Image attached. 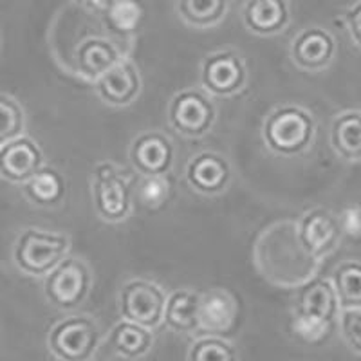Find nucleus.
I'll use <instances>...</instances> for the list:
<instances>
[{
  "instance_id": "nucleus-1",
  "label": "nucleus",
  "mask_w": 361,
  "mask_h": 361,
  "mask_svg": "<svg viewBox=\"0 0 361 361\" xmlns=\"http://www.w3.org/2000/svg\"><path fill=\"white\" fill-rule=\"evenodd\" d=\"M251 259L267 283L283 289H296L318 275L322 267V260L300 243L293 219H280L266 226L255 238Z\"/></svg>"
},
{
  "instance_id": "nucleus-2",
  "label": "nucleus",
  "mask_w": 361,
  "mask_h": 361,
  "mask_svg": "<svg viewBox=\"0 0 361 361\" xmlns=\"http://www.w3.org/2000/svg\"><path fill=\"white\" fill-rule=\"evenodd\" d=\"M318 123L307 107L296 103H280L264 116L260 137L271 156L300 157L305 156L316 140Z\"/></svg>"
},
{
  "instance_id": "nucleus-3",
  "label": "nucleus",
  "mask_w": 361,
  "mask_h": 361,
  "mask_svg": "<svg viewBox=\"0 0 361 361\" xmlns=\"http://www.w3.org/2000/svg\"><path fill=\"white\" fill-rule=\"evenodd\" d=\"M71 247L73 238L69 233L29 226L15 237L11 259L22 275L44 279L71 253Z\"/></svg>"
},
{
  "instance_id": "nucleus-4",
  "label": "nucleus",
  "mask_w": 361,
  "mask_h": 361,
  "mask_svg": "<svg viewBox=\"0 0 361 361\" xmlns=\"http://www.w3.org/2000/svg\"><path fill=\"white\" fill-rule=\"evenodd\" d=\"M90 197L98 219L121 224L134 214L130 177L114 161H102L90 172Z\"/></svg>"
},
{
  "instance_id": "nucleus-5",
  "label": "nucleus",
  "mask_w": 361,
  "mask_h": 361,
  "mask_svg": "<svg viewBox=\"0 0 361 361\" xmlns=\"http://www.w3.org/2000/svg\"><path fill=\"white\" fill-rule=\"evenodd\" d=\"M94 288V271L80 255H67L44 276L45 300L58 311H76Z\"/></svg>"
},
{
  "instance_id": "nucleus-6",
  "label": "nucleus",
  "mask_w": 361,
  "mask_h": 361,
  "mask_svg": "<svg viewBox=\"0 0 361 361\" xmlns=\"http://www.w3.org/2000/svg\"><path fill=\"white\" fill-rule=\"evenodd\" d=\"M215 99L201 87L177 90L166 107V123L183 140H202L217 123Z\"/></svg>"
},
{
  "instance_id": "nucleus-7",
  "label": "nucleus",
  "mask_w": 361,
  "mask_h": 361,
  "mask_svg": "<svg viewBox=\"0 0 361 361\" xmlns=\"http://www.w3.org/2000/svg\"><path fill=\"white\" fill-rule=\"evenodd\" d=\"M199 83L214 99L235 98L250 83L246 58L233 45L209 51L199 66Z\"/></svg>"
},
{
  "instance_id": "nucleus-8",
  "label": "nucleus",
  "mask_w": 361,
  "mask_h": 361,
  "mask_svg": "<svg viewBox=\"0 0 361 361\" xmlns=\"http://www.w3.org/2000/svg\"><path fill=\"white\" fill-rule=\"evenodd\" d=\"M102 343V331L92 316L71 314L47 333V349L60 361H90Z\"/></svg>"
},
{
  "instance_id": "nucleus-9",
  "label": "nucleus",
  "mask_w": 361,
  "mask_h": 361,
  "mask_svg": "<svg viewBox=\"0 0 361 361\" xmlns=\"http://www.w3.org/2000/svg\"><path fill=\"white\" fill-rule=\"evenodd\" d=\"M166 291L156 280L134 276L121 283L118 291V311L123 320L134 322L147 329L163 325Z\"/></svg>"
},
{
  "instance_id": "nucleus-10",
  "label": "nucleus",
  "mask_w": 361,
  "mask_h": 361,
  "mask_svg": "<svg viewBox=\"0 0 361 361\" xmlns=\"http://www.w3.org/2000/svg\"><path fill=\"white\" fill-rule=\"evenodd\" d=\"M183 177L193 193L201 197H219L233 183V164L224 152L204 148L186 161Z\"/></svg>"
},
{
  "instance_id": "nucleus-11",
  "label": "nucleus",
  "mask_w": 361,
  "mask_h": 361,
  "mask_svg": "<svg viewBox=\"0 0 361 361\" xmlns=\"http://www.w3.org/2000/svg\"><path fill=\"white\" fill-rule=\"evenodd\" d=\"M128 163L140 177L170 176L176 166L177 148L170 135L161 130H143L128 145Z\"/></svg>"
},
{
  "instance_id": "nucleus-12",
  "label": "nucleus",
  "mask_w": 361,
  "mask_h": 361,
  "mask_svg": "<svg viewBox=\"0 0 361 361\" xmlns=\"http://www.w3.org/2000/svg\"><path fill=\"white\" fill-rule=\"evenodd\" d=\"M71 56H73L71 71L74 76H78L87 83H94L121 58L128 56V51L105 33L87 35L74 45Z\"/></svg>"
},
{
  "instance_id": "nucleus-13",
  "label": "nucleus",
  "mask_w": 361,
  "mask_h": 361,
  "mask_svg": "<svg viewBox=\"0 0 361 361\" xmlns=\"http://www.w3.org/2000/svg\"><path fill=\"white\" fill-rule=\"evenodd\" d=\"M338 53V42L329 29L309 25L293 37L289 44V58L298 71L322 73L333 66Z\"/></svg>"
},
{
  "instance_id": "nucleus-14",
  "label": "nucleus",
  "mask_w": 361,
  "mask_h": 361,
  "mask_svg": "<svg viewBox=\"0 0 361 361\" xmlns=\"http://www.w3.org/2000/svg\"><path fill=\"white\" fill-rule=\"evenodd\" d=\"M296 233L302 246L322 262L338 250L343 238L336 214L325 206L305 209L296 221Z\"/></svg>"
},
{
  "instance_id": "nucleus-15",
  "label": "nucleus",
  "mask_w": 361,
  "mask_h": 361,
  "mask_svg": "<svg viewBox=\"0 0 361 361\" xmlns=\"http://www.w3.org/2000/svg\"><path fill=\"white\" fill-rule=\"evenodd\" d=\"M92 85L99 102L107 107L127 109L141 96L143 78L137 63L130 56H123Z\"/></svg>"
},
{
  "instance_id": "nucleus-16",
  "label": "nucleus",
  "mask_w": 361,
  "mask_h": 361,
  "mask_svg": "<svg viewBox=\"0 0 361 361\" xmlns=\"http://www.w3.org/2000/svg\"><path fill=\"white\" fill-rule=\"evenodd\" d=\"M45 164V154L37 140L22 134L0 147V179L22 186Z\"/></svg>"
},
{
  "instance_id": "nucleus-17",
  "label": "nucleus",
  "mask_w": 361,
  "mask_h": 361,
  "mask_svg": "<svg viewBox=\"0 0 361 361\" xmlns=\"http://www.w3.org/2000/svg\"><path fill=\"white\" fill-rule=\"evenodd\" d=\"M340 302L331 279L316 275L298 286L293 300V314L307 316L314 320L336 324L340 316Z\"/></svg>"
},
{
  "instance_id": "nucleus-18",
  "label": "nucleus",
  "mask_w": 361,
  "mask_h": 361,
  "mask_svg": "<svg viewBox=\"0 0 361 361\" xmlns=\"http://www.w3.org/2000/svg\"><path fill=\"white\" fill-rule=\"evenodd\" d=\"M98 13L105 35L130 51L145 24L143 0H109Z\"/></svg>"
},
{
  "instance_id": "nucleus-19",
  "label": "nucleus",
  "mask_w": 361,
  "mask_h": 361,
  "mask_svg": "<svg viewBox=\"0 0 361 361\" xmlns=\"http://www.w3.org/2000/svg\"><path fill=\"white\" fill-rule=\"evenodd\" d=\"M240 18L255 37H279L291 25V4L289 0H244Z\"/></svg>"
},
{
  "instance_id": "nucleus-20",
  "label": "nucleus",
  "mask_w": 361,
  "mask_h": 361,
  "mask_svg": "<svg viewBox=\"0 0 361 361\" xmlns=\"http://www.w3.org/2000/svg\"><path fill=\"white\" fill-rule=\"evenodd\" d=\"M237 296L224 288H212L201 293L199 300V331L214 336L231 333L238 322Z\"/></svg>"
},
{
  "instance_id": "nucleus-21",
  "label": "nucleus",
  "mask_w": 361,
  "mask_h": 361,
  "mask_svg": "<svg viewBox=\"0 0 361 361\" xmlns=\"http://www.w3.org/2000/svg\"><path fill=\"white\" fill-rule=\"evenodd\" d=\"M29 204L40 209H56L66 202L67 177L53 164H44L37 173L20 186Z\"/></svg>"
},
{
  "instance_id": "nucleus-22",
  "label": "nucleus",
  "mask_w": 361,
  "mask_h": 361,
  "mask_svg": "<svg viewBox=\"0 0 361 361\" xmlns=\"http://www.w3.org/2000/svg\"><path fill=\"white\" fill-rule=\"evenodd\" d=\"M329 143L333 152L347 163L361 161V111L347 109L334 116L329 127Z\"/></svg>"
},
{
  "instance_id": "nucleus-23",
  "label": "nucleus",
  "mask_w": 361,
  "mask_h": 361,
  "mask_svg": "<svg viewBox=\"0 0 361 361\" xmlns=\"http://www.w3.org/2000/svg\"><path fill=\"white\" fill-rule=\"evenodd\" d=\"M199 300L201 293L193 289H176L166 296L163 324L177 334L199 331Z\"/></svg>"
},
{
  "instance_id": "nucleus-24",
  "label": "nucleus",
  "mask_w": 361,
  "mask_h": 361,
  "mask_svg": "<svg viewBox=\"0 0 361 361\" xmlns=\"http://www.w3.org/2000/svg\"><path fill=\"white\" fill-rule=\"evenodd\" d=\"M109 349L125 360H140L154 347V331L134 322L121 320L111 329L107 336Z\"/></svg>"
},
{
  "instance_id": "nucleus-25",
  "label": "nucleus",
  "mask_w": 361,
  "mask_h": 361,
  "mask_svg": "<svg viewBox=\"0 0 361 361\" xmlns=\"http://www.w3.org/2000/svg\"><path fill=\"white\" fill-rule=\"evenodd\" d=\"M230 0H176V15L193 29L221 25L230 13Z\"/></svg>"
},
{
  "instance_id": "nucleus-26",
  "label": "nucleus",
  "mask_w": 361,
  "mask_h": 361,
  "mask_svg": "<svg viewBox=\"0 0 361 361\" xmlns=\"http://www.w3.org/2000/svg\"><path fill=\"white\" fill-rule=\"evenodd\" d=\"M331 282L341 309H361V262L343 260L334 267Z\"/></svg>"
},
{
  "instance_id": "nucleus-27",
  "label": "nucleus",
  "mask_w": 361,
  "mask_h": 361,
  "mask_svg": "<svg viewBox=\"0 0 361 361\" xmlns=\"http://www.w3.org/2000/svg\"><path fill=\"white\" fill-rule=\"evenodd\" d=\"M27 116L22 103L8 92H0V147L25 134Z\"/></svg>"
},
{
  "instance_id": "nucleus-28",
  "label": "nucleus",
  "mask_w": 361,
  "mask_h": 361,
  "mask_svg": "<svg viewBox=\"0 0 361 361\" xmlns=\"http://www.w3.org/2000/svg\"><path fill=\"white\" fill-rule=\"evenodd\" d=\"M186 361H238V354L233 345L222 336L206 334L190 345Z\"/></svg>"
},
{
  "instance_id": "nucleus-29",
  "label": "nucleus",
  "mask_w": 361,
  "mask_h": 361,
  "mask_svg": "<svg viewBox=\"0 0 361 361\" xmlns=\"http://www.w3.org/2000/svg\"><path fill=\"white\" fill-rule=\"evenodd\" d=\"M137 201L148 209H159L172 195L170 176H143L135 185Z\"/></svg>"
},
{
  "instance_id": "nucleus-30",
  "label": "nucleus",
  "mask_w": 361,
  "mask_h": 361,
  "mask_svg": "<svg viewBox=\"0 0 361 361\" xmlns=\"http://www.w3.org/2000/svg\"><path fill=\"white\" fill-rule=\"evenodd\" d=\"M334 325L327 322L314 320L307 316L293 314L291 316V331L296 338H300L305 343H322L327 340L329 334L333 333Z\"/></svg>"
},
{
  "instance_id": "nucleus-31",
  "label": "nucleus",
  "mask_w": 361,
  "mask_h": 361,
  "mask_svg": "<svg viewBox=\"0 0 361 361\" xmlns=\"http://www.w3.org/2000/svg\"><path fill=\"white\" fill-rule=\"evenodd\" d=\"M340 331L343 340L356 354H361V309H341Z\"/></svg>"
},
{
  "instance_id": "nucleus-32",
  "label": "nucleus",
  "mask_w": 361,
  "mask_h": 361,
  "mask_svg": "<svg viewBox=\"0 0 361 361\" xmlns=\"http://www.w3.org/2000/svg\"><path fill=\"white\" fill-rule=\"evenodd\" d=\"M336 217L341 237L349 238L353 243H361V204L353 202V204L343 206Z\"/></svg>"
},
{
  "instance_id": "nucleus-33",
  "label": "nucleus",
  "mask_w": 361,
  "mask_h": 361,
  "mask_svg": "<svg viewBox=\"0 0 361 361\" xmlns=\"http://www.w3.org/2000/svg\"><path fill=\"white\" fill-rule=\"evenodd\" d=\"M343 20L345 27L349 31L353 42L361 49V0L354 2V4L345 11Z\"/></svg>"
},
{
  "instance_id": "nucleus-34",
  "label": "nucleus",
  "mask_w": 361,
  "mask_h": 361,
  "mask_svg": "<svg viewBox=\"0 0 361 361\" xmlns=\"http://www.w3.org/2000/svg\"><path fill=\"white\" fill-rule=\"evenodd\" d=\"M87 6H89L90 9H96V11H99V9L103 8V6L107 4L109 0H83Z\"/></svg>"
}]
</instances>
